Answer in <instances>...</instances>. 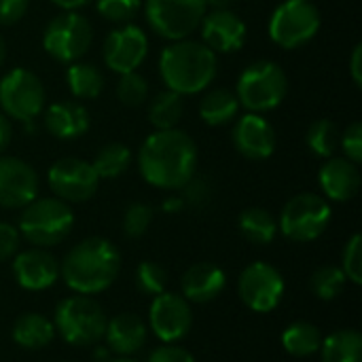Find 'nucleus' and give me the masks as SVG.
Wrapping results in <instances>:
<instances>
[{
  "label": "nucleus",
  "mask_w": 362,
  "mask_h": 362,
  "mask_svg": "<svg viewBox=\"0 0 362 362\" xmlns=\"http://www.w3.org/2000/svg\"><path fill=\"white\" fill-rule=\"evenodd\" d=\"M138 165L142 178L163 191H180L197 170V144L174 127L153 132L140 146Z\"/></svg>",
  "instance_id": "obj_1"
},
{
  "label": "nucleus",
  "mask_w": 362,
  "mask_h": 362,
  "mask_svg": "<svg viewBox=\"0 0 362 362\" xmlns=\"http://www.w3.org/2000/svg\"><path fill=\"white\" fill-rule=\"evenodd\" d=\"M119 272L121 255L117 246L104 238L78 242L59 265L66 286L76 295H98L106 291L117 280Z\"/></svg>",
  "instance_id": "obj_2"
},
{
  "label": "nucleus",
  "mask_w": 362,
  "mask_h": 362,
  "mask_svg": "<svg viewBox=\"0 0 362 362\" xmlns=\"http://www.w3.org/2000/svg\"><path fill=\"white\" fill-rule=\"evenodd\" d=\"M216 53L202 40H172V45H168L159 57V74L163 85L180 95L206 91L216 78Z\"/></svg>",
  "instance_id": "obj_3"
},
{
  "label": "nucleus",
  "mask_w": 362,
  "mask_h": 362,
  "mask_svg": "<svg viewBox=\"0 0 362 362\" xmlns=\"http://www.w3.org/2000/svg\"><path fill=\"white\" fill-rule=\"evenodd\" d=\"M19 235L36 248H49L64 242L74 227V212L70 204L57 197H36L21 208Z\"/></svg>",
  "instance_id": "obj_4"
},
{
  "label": "nucleus",
  "mask_w": 362,
  "mask_h": 362,
  "mask_svg": "<svg viewBox=\"0 0 362 362\" xmlns=\"http://www.w3.org/2000/svg\"><path fill=\"white\" fill-rule=\"evenodd\" d=\"M288 93V76L280 64L269 59L252 62L238 78L235 95L248 112H269L278 108Z\"/></svg>",
  "instance_id": "obj_5"
},
{
  "label": "nucleus",
  "mask_w": 362,
  "mask_h": 362,
  "mask_svg": "<svg viewBox=\"0 0 362 362\" xmlns=\"http://www.w3.org/2000/svg\"><path fill=\"white\" fill-rule=\"evenodd\" d=\"M108 318L98 301L89 295L66 297L55 308V331L72 346H95L106 333Z\"/></svg>",
  "instance_id": "obj_6"
},
{
  "label": "nucleus",
  "mask_w": 362,
  "mask_h": 362,
  "mask_svg": "<svg viewBox=\"0 0 362 362\" xmlns=\"http://www.w3.org/2000/svg\"><path fill=\"white\" fill-rule=\"evenodd\" d=\"M331 216H333V210L322 195L299 193L291 197L286 206L282 208L278 229L282 231L286 240L305 244V242L318 240L327 231Z\"/></svg>",
  "instance_id": "obj_7"
},
{
  "label": "nucleus",
  "mask_w": 362,
  "mask_h": 362,
  "mask_svg": "<svg viewBox=\"0 0 362 362\" xmlns=\"http://www.w3.org/2000/svg\"><path fill=\"white\" fill-rule=\"evenodd\" d=\"M320 11L312 0H284L269 17V38L282 49L305 47L320 30Z\"/></svg>",
  "instance_id": "obj_8"
},
{
  "label": "nucleus",
  "mask_w": 362,
  "mask_h": 362,
  "mask_svg": "<svg viewBox=\"0 0 362 362\" xmlns=\"http://www.w3.org/2000/svg\"><path fill=\"white\" fill-rule=\"evenodd\" d=\"M208 13V0H144V17L168 40L189 38Z\"/></svg>",
  "instance_id": "obj_9"
},
{
  "label": "nucleus",
  "mask_w": 362,
  "mask_h": 362,
  "mask_svg": "<svg viewBox=\"0 0 362 362\" xmlns=\"http://www.w3.org/2000/svg\"><path fill=\"white\" fill-rule=\"evenodd\" d=\"M91 40L93 28L89 19L76 11H64L62 15L53 17L42 34L45 51L62 64L78 62L89 51Z\"/></svg>",
  "instance_id": "obj_10"
},
{
  "label": "nucleus",
  "mask_w": 362,
  "mask_h": 362,
  "mask_svg": "<svg viewBox=\"0 0 362 362\" xmlns=\"http://www.w3.org/2000/svg\"><path fill=\"white\" fill-rule=\"evenodd\" d=\"M0 108L8 119L32 123L45 108L42 81L28 68H13L0 81Z\"/></svg>",
  "instance_id": "obj_11"
},
{
  "label": "nucleus",
  "mask_w": 362,
  "mask_h": 362,
  "mask_svg": "<svg viewBox=\"0 0 362 362\" xmlns=\"http://www.w3.org/2000/svg\"><path fill=\"white\" fill-rule=\"evenodd\" d=\"M47 182L53 195L66 204H81L95 195L100 176L85 159L66 157L55 161L47 172Z\"/></svg>",
  "instance_id": "obj_12"
},
{
  "label": "nucleus",
  "mask_w": 362,
  "mask_h": 362,
  "mask_svg": "<svg viewBox=\"0 0 362 362\" xmlns=\"http://www.w3.org/2000/svg\"><path fill=\"white\" fill-rule=\"evenodd\" d=\"M238 293L246 308L259 314H267L276 310L284 297V278L274 265L255 261L240 274Z\"/></svg>",
  "instance_id": "obj_13"
},
{
  "label": "nucleus",
  "mask_w": 362,
  "mask_h": 362,
  "mask_svg": "<svg viewBox=\"0 0 362 362\" xmlns=\"http://www.w3.org/2000/svg\"><path fill=\"white\" fill-rule=\"evenodd\" d=\"M148 327L163 344H176L185 339L193 327L191 305L185 297L174 293H161L153 297L148 310Z\"/></svg>",
  "instance_id": "obj_14"
},
{
  "label": "nucleus",
  "mask_w": 362,
  "mask_h": 362,
  "mask_svg": "<svg viewBox=\"0 0 362 362\" xmlns=\"http://www.w3.org/2000/svg\"><path fill=\"white\" fill-rule=\"evenodd\" d=\"M146 53L148 38L136 23H123L115 28L104 40V62L117 74L136 72L146 59Z\"/></svg>",
  "instance_id": "obj_15"
},
{
  "label": "nucleus",
  "mask_w": 362,
  "mask_h": 362,
  "mask_svg": "<svg viewBox=\"0 0 362 362\" xmlns=\"http://www.w3.org/2000/svg\"><path fill=\"white\" fill-rule=\"evenodd\" d=\"M38 195L36 170L19 157L0 155V206L17 210Z\"/></svg>",
  "instance_id": "obj_16"
},
{
  "label": "nucleus",
  "mask_w": 362,
  "mask_h": 362,
  "mask_svg": "<svg viewBox=\"0 0 362 362\" xmlns=\"http://www.w3.org/2000/svg\"><path fill=\"white\" fill-rule=\"evenodd\" d=\"M233 146L240 155H244L250 161H263L269 159L276 151L278 136L274 125L257 112H248L240 117L231 132Z\"/></svg>",
  "instance_id": "obj_17"
},
{
  "label": "nucleus",
  "mask_w": 362,
  "mask_h": 362,
  "mask_svg": "<svg viewBox=\"0 0 362 362\" xmlns=\"http://www.w3.org/2000/svg\"><path fill=\"white\" fill-rule=\"evenodd\" d=\"M199 30L202 42L214 53H235L246 42V23L231 8L206 13Z\"/></svg>",
  "instance_id": "obj_18"
},
{
  "label": "nucleus",
  "mask_w": 362,
  "mask_h": 362,
  "mask_svg": "<svg viewBox=\"0 0 362 362\" xmlns=\"http://www.w3.org/2000/svg\"><path fill=\"white\" fill-rule=\"evenodd\" d=\"M13 274L21 288L45 291L55 284L59 276V263L45 248H30L15 257Z\"/></svg>",
  "instance_id": "obj_19"
},
{
  "label": "nucleus",
  "mask_w": 362,
  "mask_h": 362,
  "mask_svg": "<svg viewBox=\"0 0 362 362\" xmlns=\"http://www.w3.org/2000/svg\"><path fill=\"white\" fill-rule=\"evenodd\" d=\"M325 199L350 202L361 189V170L346 157H329L318 174Z\"/></svg>",
  "instance_id": "obj_20"
},
{
  "label": "nucleus",
  "mask_w": 362,
  "mask_h": 362,
  "mask_svg": "<svg viewBox=\"0 0 362 362\" xmlns=\"http://www.w3.org/2000/svg\"><path fill=\"white\" fill-rule=\"evenodd\" d=\"M146 335H148L146 322L138 314H132V312L112 316L104 333L108 348L119 356H132L140 352L142 346L146 344Z\"/></svg>",
  "instance_id": "obj_21"
},
{
  "label": "nucleus",
  "mask_w": 362,
  "mask_h": 362,
  "mask_svg": "<svg viewBox=\"0 0 362 362\" xmlns=\"http://www.w3.org/2000/svg\"><path fill=\"white\" fill-rule=\"evenodd\" d=\"M225 272L214 263H197L189 267L180 280L182 297L189 303H210L225 288Z\"/></svg>",
  "instance_id": "obj_22"
},
{
  "label": "nucleus",
  "mask_w": 362,
  "mask_h": 362,
  "mask_svg": "<svg viewBox=\"0 0 362 362\" xmlns=\"http://www.w3.org/2000/svg\"><path fill=\"white\" fill-rule=\"evenodd\" d=\"M45 129L59 140H76L89 129V112L78 102H55L45 110Z\"/></svg>",
  "instance_id": "obj_23"
},
{
  "label": "nucleus",
  "mask_w": 362,
  "mask_h": 362,
  "mask_svg": "<svg viewBox=\"0 0 362 362\" xmlns=\"http://www.w3.org/2000/svg\"><path fill=\"white\" fill-rule=\"evenodd\" d=\"M240 112V100L235 91L227 87H214L208 89L199 102V117L204 119L206 125L221 127L238 119Z\"/></svg>",
  "instance_id": "obj_24"
},
{
  "label": "nucleus",
  "mask_w": 362,
  "mask_h": 362,
  "mask_svg": "<svg viewBox=\"0 0 362 362\" xmlns=\"http://www.w3.org/2000/svg\"><path fill=\"white\" fill-rule=\"evenodd\" d=\"M55 337V327L49 318L28 312L21 314L13 325V341L25 350H42Z\"/></svg>",
  "instance_id": "obj_25"
},
{
  "label": "nucleus",
  "mask_w": 362,
  "mask_h": 362,
  "mask_svg": "<svg viewBox=\"0 0 362 362\" xmlns=\"http://www.w3.org/2000/svg\"><path fill=\"white\" fill-rule=\"evenodd\" d=\"M320 361L322 362H362V337L354 329H341L320 346Z\"/></svg>",
  "instance_id": "obj_26"
},
{
  "label": "nucleus",
  "mask_w": 362,
  "mask_h": 362,
  "mask_svg": "<svg viewBox=\"0 0 362 362\" xmlns=\"http://www.w3.org/2000/svg\"><path fill=\"white\" fill-rule=\"evenodd\" d=\"M66 83L74 98L95 100L104 89V74L98 66L85 62H72L66 70Z\"/></svg>",
  "instance_id": "obj_27"
},
{
  "label": "nucleus",
  "mask_w": 362,
  "mask_h": 362,
  "mask_svg": "<svg viewBox=\"0 0 362 362\" xmlns=\"http://www.w3.org/2000/svg\"><path fill=\"white\" fill-rule=\"evenodd\" d=\"M240 233L250 244H272L278 233V221L265 208H246L238 218Z\"/></svg>",
  "instance_id": "obj_28"
},
{
  "label": "nucleus",
  "mask_w": 362,
  "mask_h": 362,
  "mask_svg": "<svg viewBox=\"0 0 362 362\" xmlns=\"http://www.w3.org/2000/svg\"><path fill=\"white\" fill-rule=\"evenodd\" d=\"M282 346L291 356H297V358L312 356L322 346L320 329L312 322H305V320L293 322L282 333Z\"/></svg>",
  "instance_id": "obj_29"
},
{
  "label": "nucleus",
  "mask_w": 362,
  "mask_h": 362,
  "mask_svg": "<svg viewBox=\"0 0 362 362\" xmlns=\"http://www.w3.org/2000/svg\"><path fill=\"white\" fill-rule=\"evenodd\" d=\"M185 112V100L176 91H159L148 104V121L155 129H174L178 127Z\"/></svg>",
  "instance_id": "obj_30"
},
{
  "label": "nucleus",
  "mask_w": 362,
  "mask_h": 362,
  "mask_svg": "<svg viewBox=\"0 0 362 362\" xmlns=\"http://www.w3.org/2000/svg\"><path fill=\"white\" fill-rule=\"evenodd\" d=\"M129 163H132V151L121 142H110L98 151L91 165L102 180V178H119L123 172H127Z\"/></svg>",
  "instance_id": "obj_31"
},
{
  "label": "nucleus",
  "mask_w": 362,
  "mask_h": 362,
  "mask_svg": "<svg viewBox=\"0 0 362 362\" xmlns=\"http://www.w3.org/2000/svg\"><path fill=\"white\" fill-rule=\"evenodd\" d=\"M305 142L310 146V151L322 159L335 157L337 148H339V129L333 121L329 119H318L310 125Z\"/></svg>",
  "instance_id": "obj_32"
},
{
  "label": "nucleus",
  "mask_w": 362,
  "mask_h": 362,
  "mask_svg": "<svg viewBox=\"0 0 362 362\" xmlns=\"http://www.w3.org/2000/svg\"><path fill=\"white\" fill-rule=\"evenodd\" d=\"M346 274L341 272V267L335 265H322L312 274L310 286L312 293L320 299V301H333L341 295L344 286H346Z\"/></svg>",
  "instance_id": "obj_33"
},
{
  "label": "nucleus",
  "mask_w": 362,
  "mask_h": 362,
  "mask_svg": "<svg viewBox=\"0 0 362 362\" xmlns=\"http://www.w3.org/2000/svg\"><path fill=\"white\" fill-rule=\"evenodd\" d=\"M117 98L123 106L136 108L142 106L148 98V83L142 74L138 72H125L119 74V83H117Z\"/></svg>",
  "instance_id": "obj_34"
},
{
  "label": "nucleus",
  "mask_w": 362,
  "mask_h": 362,
  "mask_svg": "<svg viewBox=\"0 0 362 362\" xmlns=\"http://www.w3.org/2000/svg\"><path fill=\"white\" fill-rule=\"evenodd\" d=\"M136 286L142 295L157 297L168 286V272L155 261H142L136 267Z\"/></svg>",
  "instance_id": "obj_35"
},
{
  "label": "nucleus",
  "mask_w": 362,
  "mask_h": 362,
  "mask_svg": "<svg viewBox=\"0 0 362 362\" xmlns=\"http://www.w3.org/2000/svg\"><path fill=\"white\" fill-rule=\"evenodd\" d=\"M95 8L104 19L123 25V23H132L138 17L142 8V0H98Z\"/></svg>",
  "instance_id": "obj_36"
},
{
  "label": "nucleus",
  "mask_w": 362,
  "mask_h": 362,
  "mask_svg": "<svg viewBox=\"0 0 362 362\" xmlns=\"http://www.w3.org/2000/svg\"><path fill=\"white\" fill-rule=\"evenodd\" d=\"M153 214L155 212H153V208L148 204H142V202L132 204L125 210V216H123V231H125V235L132 238V240L142 238L148 231L151 223H153Z\"/></svg>",
  "instance_id": "obj_37"
},
{
  "label": "nucleus",
  "mask_w": 362,
  "mask_h": 362,
  "mask_svg": "<svg viewBox=\"0 0 362 362\" xmlns=\"http://www.w3.org/2000/svg\"><path fill=\"white\" fill-rule=\"evenodd\" d=\"M344 267L341 272L346 274L348 280H352L354 284L362 282V238L358 233H354L350 238V242L344 248Z\"/></svg>",
  "instance_id": "obj_38"
},
{
  "label": "nucleus",
  "mask_w": 362,
  "mask_h": 362,
  "mask_svg": "<svg viewBox=\"0 0 362 362\" xmlns=\"http://www.w3.org/2000/svg\"><path fill=\"white\" fill-rule=\"evenodd\" d=\"M339 146L346 155V159H350L352 163H361L362 161V123L354 121L346 127L344 134H339Z\"/></svg>",
  "instance_id": "obj_39"
},
{
  "label": "nucleus",
  "mask_w": 362,
  "mask_h": 362,
  "mask_svg": "<svg viewBox=\"0 0 362 362\" xmlns=\"http://www.w3.org/2000/svg\"><path fill=\"white\" fill-rule=\"evenodd\" d=\"M182 202L185 206H193V208H199L204 206L210 197H212V189H210V182L202 176H193L182 189Z\"/></svg>",
  "instance_id": "obj_40"
},
{
  "label": "nucleus",
  "mask_w": 362,
  "mask_h": 362,
  "mask_svg": "<svg viewBox=\"0 0 362 362\" xmlns=\"http://www.w3.org/2000/svg\"><path fill=\"white\" fill-rule=\"evenodd\" d=\"M146 362H195V356L189 350L180 348V346L165 344L161 348H155L148 354V361Z\"/></svg>",
  "instance_id": "obj_41"
},
{
  "label": "nucleus",
  "mask_w": 362,
  "mask_h": 362,
  "mask_svg": "<svg viewBox=\"0 0 362 362\" xmlns=\"http://www.w3.org/2000/svg\"><path fill=\"white\" fill-rule=\"evenodd\" d=\"M19 229L8 225V223H0V261L11 259L17 250H19Z\"/></svg>",
  "instance_id": "obj_42"
},
{
  "label": "nucleus",
  "mask_w": 362,
  "mask_h": 362,
  "mask_svg": "<svg viewBox=\"0 0 362 362\" xmlns=\"http://www.w3.org/2000/svg\"><path fill=\"white\" fill-rule=\"evenodd\" d=\"M30 0H0V25H13L17 23L25 11Z\"/></svg>",
  "instance_id": "obj_43"
},
{
  "label": "nucleus",
  "mask_w": 362,
  "mask_h": 362,
  "mask_svg": "<svg viewBox=\"0 0 362 362\" xmlns=\"http://www.w3.org/2000/svg\"><path fill=\"white\" fill-rule=\"evenodd\" d=\"M350 74L356 87H362V45H356L350 57Z\"/></svg>",
  "instance_id": "obj_44"
},
{
  "label": "nucleus",
  "mask_w": 362,
  "mask_h": 362,
  "mask_svg": "<svg viewBox=\"0 0 362 362\" xmlns=\"http://www.w3.org/2000/svg\"><path fill=\"white\" fill-rule=\"evenodd\" d=\"M13 138V127H11V119L0 110V155L6 151V146L11 144Z\"/></svg>",
  "instance_id": "obj_45"
},
{
  "label": "nucleus",
  "mask_w": 362,
  "mask_h": 362,
  "mask_svg": "<svg viewBox=\"0 0 362 362\" xmlns=\"http://www.w3.org/2000/svg\"><path fill=\"white\" fill-rule=\"evenodd\" d=\"M53 4H57L59 8H64V11H76V8H81V6H85V4H89L91 0H51Z\"/></svg>",
  "instance_id": "obj_46"
},
{
  "label": "nucleus",
  "mask_w": 362,
  "mask_h": 362,
  "mask_svg": "<svg viewBox=\"0 0 362 362\" xmlns=\"http://www.w3.org/2000/svg\"><path fill=\"white\" fill-rule=\"evenodd\" d=\"M168 212H174V210H182L185 208V202H182V197L178 195V197H170L168 202H165V206H163Z\"/></svg>",
  "instance_id": "obj_47"
},
{
  "label": "nucleus",
  "mask_w": 362,
  "mask_h": 362,
  "mask_svg": "<svg viewBox=\"0 0 362 362\" xmlns=\"http://www.w3.org/2000/svg\"><path fill=\"white\" fill-rule=\"evenodd\" d=\"M233 0H208V8L212 11H223V8H231Z\"/></svg>",
  "instance_id": "obj_48"
},
{
  "label": "nucleus",
  "mask_w": 362,
  "mask_h": 362,
  "mask_svg": "<svg viewBox=\"0 0 362 362\" xmlns=\"http://www.w3.org/2000/svg\"><path fill=\"white\" fill-rule=\"evenodd\" d=\"M4 62H6V42H4V38L0 34V68L4 66Z\"/></svg>",
  "instance_id": "obj_49"
},
{
  "label": "nucleus",
  "mask_w": 362,
  "mask_h": 362,
  "mask_svg": "<svg viewBox=\"0 0 362 362\" xmlns=\"http://www.w3.org/2000/svg\"><path fill=\"white\" fill-rule=\"evenodd\" d=\"M108 362H138V361H134V358H129V356H119V358H115V361H108Z\"/></svg>",
  "instance_id": "obj_50"
}]
</instances>
